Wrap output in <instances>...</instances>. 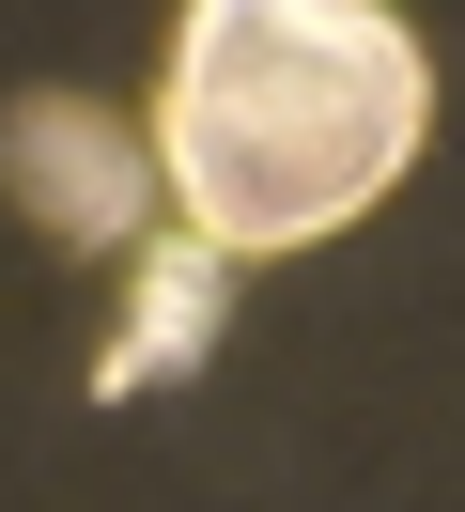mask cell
Masks as SVG:
<instances>
[{
	"label": "cell",
	"mask_w": 465,
	"mask_h": 512,
	"mask_svg": "<svg viewBox=\"0 0 465 512\" xmlns=\"http://www.w3.org/2000/svg\"><path fill=\"white\" fill-rule=\"evenodd\" d=\"M434 125V78L388 0H186L155 171L217 249H310L372 218Z\"/></svg>",
	"instance_id": "1"
},
{
	"label": "cell",
	"mask_w": 465,
	"mask_h": 512,
	"mask_svg": "<svg viewBox=\"0 0 465 512\" xmlns=\"http://www.w3.org/2000/svg\"><path fill=\"white\" fill-rule=\"evenodd\" d=\"M0 187H16V218L62 233V249H124L140 202H155V156L109 109H78V94H16L0 109Z\"/></svg>",
	"instance_id": "2"
},
{
	"label": "cell",
	"mask_w": 465,
	"mask_h": 512,
	"mask_svg": "<svg viewBox=\"0 0 465 512\" xmlns=\"http://www.w3.org/2000/svg\"><path fill=\"white\" fill-rule=\"evenodd\" d=\"M233 264H248V249H217L202 218H186L171 249H140V280H124V326L93 342V404H140V388L202 373V357H217V326H233Z\"/></svg>",
	"instance_id": "3"
}]
</instances>
